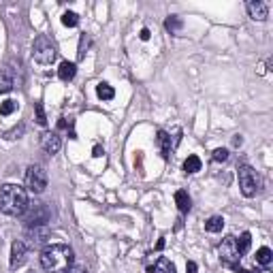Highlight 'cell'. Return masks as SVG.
<instances>
[{"mask_svg": "<svg viewBox=\"0 0 273 273\" xmlns=\"http://www.w3.org/2000/svg\"><path fill=\"white\" fill-rule=\"evenodd\" d=\"M24 130H26V126L24 124H20V126H15V128H11L4 133V139H9V141H13V139H20V136L24 135Z\"/></svg>", "mask_w": 273, "mask_h": 273, "instance_id": "25", "label": "cell"}, {"mask_svg": "<svg viewBox=\"0 0 273 273\" xmlns=\"http://www.w3.org/2000/svg\"><path fill=\"white\" fill-rule=\"evenodd\" d=\"M62 24H64L66 28H75L77 24H79V15L73 13V11H66V13L62 15Z\"/></svg>", "mask_w": 273, "mask_h": 273, "instance_id": "23", "label": "cell"}, {"mask_svg": "<svg viewBox=\"0 0 273 273\" xmlns=\"http://www.w3.org/2000/svg\"><path fill=\"white\" fill-rule=\"evenodd\" d=\"M175 203H177V209L182 214H188L192 209V201H190V196H188V192H186V190H177L175 192Z\"/></svg>", "mask_w": 273, "mask_h": 273, "instance_id": "14", "label": "cell"}, {"mask_svg": "<svg viewBox=\"0 0 273 273\" xmlns=\"http://www.w3.org/2000/svg\"><path fill=\"white\" fill-rule=\"evenodd\" d=\"M49 218H52V212H49L47 203H30L26 214H24V224L28 228L34 226H45Z\"/></svg>", "mask_w": 273, "mask_h": 273, "instance_id": "4", "label": "cell"}, {"mask_svg": "<svg viewBox=\"0 0 273 273\" xmlns=\"http://www.w3.org/2000/svg\"><path fill=\"white\" fill-rule=\"evenodd\" d=\"M96 94H98V98H103V101H111V98L115 96V90L111 88L109 83H98L96 85Z\"/></svg>", "mask_w": 273, "mask_h": 273, "instance_id": "20", "label": "cell"}, {"mask_svg": "<svg viewBox=\"0 0 273 273\" xmlns=\"http://www.w3.org/2000/svg\"><path fill=\"white\" fill-rule=\"evenodd\" d=\"M26 254H28V247H26V244H24L22 239H17V241H13V246H11V263H9V267L11 269H20V267L26 263Z\"/></svg>", "mask_w": 273, "mask_h": 273, "instance_id": "9", "label": "cell"}, {"mask_svg": "<svg viewBox=\"0 0 273 273\" xmlns=\"http://www.w3.org/2000/svg\"><path fill=\"white\" fill-rule=\"evenodd\" d=\"M212 158L216 160V163H226V160H228V150H224V147H218V150H214Z\"/></svg>", "mask_w": 273, "mask_h": 273, "instance_id": "28", "label": "cell"}, {"mask_svg": "<svg viewBox=\"0 0 273 273\" xmlns=\"http://www.w3.org/2000/svg\"><path fill=\"white\" fill-rule=\"evenodd\" d=\"M94 156H96V158L103 156V147H101V145H94Z\"/></svg>", "mask_w": 273, "mask_h": 273, "instance_id": "31", "label": "cell"}, {"mask_svg": "<svg viewBox=\"0 0 273 273\" xmlns=\"http://www.w3.org/2000/svg\"><path fill=\"white\" fill-rule=\"evenodd\" d=\"M13 79H11L9 73H4V71H0V94H4V92H11L13 90Z\"/></svg>", "mask_w": 273, "mask_h": 273, "instance_id": "22", "label": "cell"}, {"mask_svg": "<svg viewBox=\"0 0 273 273\" xmlns=\"http://www.w3.org/2000/svg\"><path fill=\"white\" fill-rule=\"evenodd\" d=\"M75 263L73 247L66 244H52L45 246L41 252V267L47 273H68Z\"/></svg>", "mask_w": 273, "mask_h": 273, "instance_id": "1", "label": "cell"}, {"mask_svg": "<svg viewBox=\"0 0 273 273\" xmlns=\"http://www.w3.org/2000/svg\"><path fill=\"white\" fill-rule=\"evenodd\" d=\"M34 115H36V124L39 126H47V117H45V109L41 103H34Z\"/></svg>", "mask_w": 273, "mask_h": 273, "instance_id": "24", "label": "cell"}, {"mask_svg": "<svg viewBox=\"0 0 273 273\" xmlns=\"http://www.w3.org/2000/svg\"><path fill=\"white\" fill-rule=\"evenodd\" d=\"M224 228V218L222 216H212L207 222H205V231L207 233H220Z\"/></svg>", "mask_w": 273, "mask_h": 273, "instance_id": "17", "label": "cell"}, {"mask_svg": "<svg viewBox=\"0 0 273 273\" xmlns=\"http://www.w3.org/2000/svg\"><path fill=\"white\" fill-rule=\"evenodd\" d=\"M164 28H166V32H171V34H177L179 30L184 28V22H182V17H177V15H169L164 20Z\"/></svg>", "mask_w": 273, "mask_h": 273, "instance_id": "16", "label": "cell"}, {"mask_svg": "<svg viewBox=\"0 0 273 273\" xmlns=\"http://www.w3.org/2000/svg\"><path fill=\"white\" fill-rule=\"evenodd\" d=\"M28 273H36V271H28Z\"/></svg>", "mask_w": 273, "mask_h": 273, "instance_id": "36", "label": "cell"}, {"mask_svg": "<svg viewBox=\"0 0 273 273\" xmlns=\"http://www.w3.org/2000/svg\"><path fill=\"white\" fill-rule=\"evenodd\" d=\"M75 75H77V64H75V62H68V60L62 62L60 68H58V77L62 79V82H71Z\"/></svg>", "mask_w": 273, "mask_h": 273, "instance_id": "13", "label": "cell"}, {"mask_svg": "<svg viewBox=\"0 0 273 273\" xmlns=\"http://www.w3.org/2000/svg\"><path fill=\"white\" fill-rule=\"evenodd\" d=\"M68 273H88V271H85L83 267H75V269H71V271H68Z\"/></svg>", "mask_w": 273, "mask_h": 273, "instance_id": "32", "label": "cell"}, {"mask_svg": "<svg viewBox=\"0 0 273 273\" xmlns=\"http://www.w3.org/2000/svg\"><path fill=\"white\" fill-rule=\"evenodd\" d=\"M235 273H254V271H250V269H241V267L237 265V267H235Z\"/></svg>", "mask_w": 273, "mask_h": 273, "instance_id": "33", "label": "cell"}, {"mask_svg": "<svg viewBox=\"0 0 273 273\" xmlns=\"http://www.w3.org/2000/svg\"><path fill=\"white\" fill-rule=\"evenodd\" d=\"M28 192L17 184L0 186V212L7 216H24L28 209Z\"/></svg>", "mask_w": 273, "mask_h": 273, "instance_id": "2", "label": "cell"}, {"mask_svg": "<svg viewBox=\"0 0 273 273\" xmlns=\"http://www.w3.org/2000/svg\"><path fill=\"white\" fill-rule=\"evenodd\" d=\"M246 9L254 22H265L267 17H269V7H267V2H263V0H252V2L246 4Z\"/></svg>", "mask_w": 273, "mask_h": 273, "instance_id": "10", "label": "cell"}, {"mask_svg": "<svg viewBox=\"0 0 273 273\" xmlns=\"http://www.w3.org/2000/svg\"><path fill=\"white\" fill-rule=\"evenodd\" d=\"M156 145L160 147V154L163 158H169L171 152H173V143H171V135L164 133V130H158L156 133Z\"/></svg>", "mask_w": 273, "mask_h": 273, "instance_id": "12", "label": "cell"}, {"mask_svg": "<svg viewBox=\"0 0 273 273\" xmlns=\"http://www.w3.org/2000/svg\"><path fill=\"white\" fill-rule=\"evenodd\" d=\"M233 143H235V145H237V147H239L241 143H244V139H241V136L237 135V136H235V139H233Z\"/></svg>", "mask_w": 273, "mask_h": 273, "instance_id": "34", "label": "cell"}, {"mask_svg": "<svg viewBox=\"0 0 273 273\" xmlns=\"http://www.w3.org/2000/svg\"><path fill=\"white\" fill-rule=\"evenodd\" d=\"M237 177H239L241 194L247 196V198H252L258 192V175H256V171H254L250 164H239Z\"/></svg>", "mask_w": 273, "mask_h": 273, "instance_id": "5", "label": "cell"}, {"mask_svg": "<svg viewBox=\"0 0 273 273\" xmlns=\"http://www.w3.org/2000/svg\"><path fill=\"white\" fill-rule=\"evenodd\" d=\"M220 260H222V265H226V267H237V263L241 260V254H239V247H237V237L228 235V237L222 239Z\"/></svg>", "mask_w": 273, "mask_h": 273, "instance_id": "7", "label": "cell"}, {"mask_svg": "<svg viewBox=\"0 0 273 273\" xmlns=\"http://www.w3.org/2000/svg\"><path fill=\"white\" fill-rule=\"evenodd\" d=\"M88 45H90V36L83 32V34H82V41H79V52H77V58H79V60L85 58V49H88Z\"/></svg>", "mask_w": 273, "mask_h": 273, "instance_id": "26", "label": "cell"}, {"mask_svg": "<svg viewBox=\"0 0 273 273\" xmlns=\"http://www.w3.org/2000/svg\"><path fill=\"white\" fill-rule=\"evenodd\" d=\"M49 239V231L45 226H34V228H28V246L30 250H39L41 246H45Z\"/></svg>", "mask_w": 273, "mask_h": 273, "instance_id": "8", "label": "cell"}, {"mask_svg": "<svg viewBox=\"0 0 273 273\" xmlns=\"http://www.w3.org/2000/svg\"><path fill=\"white\" fill-rule=\"evenodd\" d=\"M55 55H58V49L52 43L47 34H39L32 43V58L34 62H39V64H52L55 60Z\"/></svg>", "mask_w": 273, "mask_h": 273, "instance_id": "3", "label": "cell"}, {"mask_svg": "<svg viewBox=\"0 0 273 273\" xmlns=\"http://www.w3.org/2000/svg\"><path fill=\"white\" fill-rule=\"evenodd\" d=\"M150 271H152V273H177L175 265H173L169 258H164V256H160L158 263H156V267H154V269H150Z\"/></svg>", "mask_w": 273, "mask_h": 273, "instance_id": "15", "label": "cell"}, {"mask_svg": "<svg viewBox=\"0 0 273 273\" xmlns=\"http://www.w3.org/2000/svg\"><path fill=\"white\" fill-rule=\"evenodd\" d=\"M250 246H252V235L244 231L239 235V239H237V247H239V254L244 256V254H247V250H250Z\"/></svg>", "mask_w": 273, "mask_h": 273, "instance_id": "19", "label": "cell"}, {"mask_svg": "<svg viewBox=\"0 0 273 273\" xmlns=\"http://www.w3.org/2000/svg\"><path fill=\"white\" fill-rule=\"evenodd\" d=\"M254 258H256V263H258V265L267 267V265H271V260H273V252L269 250V247H260Z\"/></svg>", "mask_w": 273, "mask_h": 273, "instance_id": "21", "label": "cell"}, {"mask_svg": "<svg viewBox=\"0 0 273 273\" xmlns=\"http://www.w3.org/2000/svg\"><path fill=\"white\" fill-rule=\"evenodd\" d=\"M15 109H17V103L15 101H4L2 105H0V115H11Z\"/></svg>", "mask_w": 273, "mask_h": 273, "instance_id": "27", "label": "cell"}, {"mask_svg": "<svg viewBox=\"0 0 273 273\" xmlns=\"http://www.w3.org/2000/svg\"><path fill=\"white\" fill-rule=\"evenodd\" d=\"M141 41H150V36H152V32H150V30H147V28H143V30H141Z\"/></svg>", "mask_w": 273, "mask_h": 273, "instance_id": "30", "label": "cell"}, {"mask_svg": "<svg viewBox=\"0 0 273 273\" xmlns=\"http://www.w3.org/2000/svg\"><path fill=\"white\" fill-rule=\"evenodd\" d=\"M41 145H43V150H45L47 154H58L60 152V147H62V141H60V136L55 135V133H43L41 136Z\"/></svg>", "mask_w": 273, "mask_h": 273, "instance_id": "11", "label": "cell"}, {"mask_svg": "<svg viewBox=\"0 0 273 273\" xmlns=\"http://www.w3.org/2000/svg\"><path fill=\"white\" fill-rule=\"evenodd\" d=\"M164 247V239H158V244H156V250H163Z\"/></svg>", "mask_w": 273, "mask_h": 273, "instance_id": "35", "label": "cell"}, {"mask_svg": "<svg viewBox=\"0 0 273 273\" xmlns=\"http://www.w3.org/2000/svg\"><path fill=\"white\" fill-rule=\"evenodd\" d=\"M201 166H203L201 158L192 154V156L186 158V163H184V171H186V173H190V175H192V173H198V171H201Z\"/></svg>", "mask_w": 273, "mask_h": 273, "instance_id": "18", "label": "cell"}, {"mask_svg": "<svg viewBox=\"0 0 273 273\" xmlns=\"http://www.w3.org/2000/svg\"><path fill=\"white\" fill-rule=\"evenodd\" d=\"M186 273H196V263H194V260H188V263H186Z\"/></svg>", "mask_w": 273, "mask_h": 273, "instance_id": "29", "label": "cell"}, {"mask_svg": "<svg viewBox=\"0 0 273 273\" xmlns=\"http://www.w3.org/2000/svg\"><path fill=\"white\" fill-rule=\"evenodd\" d=\"M26 188L34 194H41L47 188V171L41 164H32L26 171Z\"/></svg>", "mask_w": 273, "mask_h": 273, "instance_id": "6", "label": "cell"}]
</instances>
